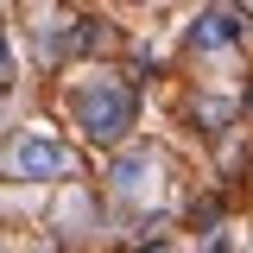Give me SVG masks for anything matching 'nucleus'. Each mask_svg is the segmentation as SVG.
Listing matches in <instances>:
<instances>
[{"mask_svg": "<svg viewBox=\"0 0 253 253\" xmlns=\"http://www.w3.org/2000/svg\"><path fill=\"white\" fill-rule=\"evenodd\" d=\"M0 83H13V44H6V32H0Z\"/></svg>", "mask_w": 253, "mask_h": 253, "instance_id": "obj_5", "label": "nucleus"}, {"mask_svg": "<svg viewBox=\"0 0 253 253\" xmlns=\"http://www.w3.org/2000/svg\"><path fill=\"white\" fill-rule=\"evenodd\" d=\"M146 171H152V158H146V152H126L121 165H114V190H121V196H139V190H146Z\"/></svg>", "mask_w": 253, "mask_h": 253, "instance_id": "obj_4", "label": "nucleus"}, {"mask_svg": "<svg viewBox=\"0 0 253 253\" xmlns=\"http://www.w3.org/2000/svg\"><path fill=\"white\" fill-rule=\"evenodd\" d=\"M6 165H13V177H32V184H57V177H70V171H76L70 146H63V139H51V133H19Z\"/></svg>", "mask_w": 253, "mask_h": 253, "instance_id": "obj_2", "label": "nucleus"}, {"mask_svg": "<svg viewBox=\"0 0 253 253\" xmlns=\"http://www.w3.org/2000/svg\"><path fill=\"white\" fill-rule=\"evenodd\" d=\"M234 38H241V13H234V6H209V13L196 19V32H190L196 51H215V44H234Z\"/></svg>", "mask_w": 253, "mask_h": 253, "instance_id": "obj_3", "label": "nucleus"}, {"mask_svg": "<svg viewBox=\"0 0 253 253\" xmlns=\"http://www.w3.org/2000/svg\"><path fill=\"white\" fill-rule=\"evenodd\" d=\"M70 108H76V121L89 139H121L126 126H133V95L121 83H83V89L70 95Z\"/></svg>", "mask_w": 253, "mask_h": 253, "instance_id": "obj_1", "label": "nucleus"}]
</instances>
